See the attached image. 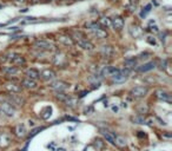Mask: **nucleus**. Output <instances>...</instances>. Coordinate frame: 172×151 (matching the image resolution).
Wrapping results in <instances>:
<instances>
[{
    "mask_svg": "<svg viewBox=\"0 0 172 151\" xmlns=\"http://www.w3.org/2000/svg\"><path fill=\"white\" fill-rule=\"evenodd\" d=\"M33 47L39 50V51H51L53 50V44L50 41V40H46V39H37L34 43H33Z\"/></svg>",
    "mask_w": 172,
    "mask_h": 151,
    "instance_id": "nucleus-1",
    "label": "nucleus"
},
{
    "mask_svg": "<svg viewBox=\"0 0 172 151\" xmlns=\"http://www.w3.org/2000/svg\"><path fill=\"white\" fill-rule=\"evenodd\" d=\"M149 92V88L146 86H143V85H138V86H134L131 91H130V95L137 99L139 98H144Z\"/></svg>",
    "mask_w": 172,
    "mask_h": 151,
    "instance_id": "nucleus-2",
    "label": "nucleus"
},
{
    "mask_svg": "<svg viewBox=\"0 0 172 151\" xmlns=\"http://www.w3.org/2000/svg\"><path fill=\"white\" fill-rule=\"evenodd\" d=\"M50 87L54 90L55 92H65L70 87V84L64 80H52L50 84Z\"/></svg>",
    "mask_w": 172,
    "mask_h": 151,
    "instance_id": "nucleus-3",
    "label": "nucleus"
},
{
    "mask_svg": "<svg viewBox=\"0 0 172 151\" xmlns=\"http://www.w3.org/2000/svg\"><path fill=\"white\" fill-rule=\"evenodd\" d=\"M8 60H10V62H11L14 66H17V67L24 66V65L26 64V59L24 58V55H21V54H19V53H12V54L10 55Z\"/></svg>",
    "mask_w": 172,
    "mask_h": 151,
    "instance_id": "nucleus-4",
    "label": "nucleus"
},
{
    "mask_svg": "<svg viewBox=\"0 0 172 151\" xmlns=\"http://www.w3.org/2000/svg\"><path fill=\"white\" fill-rule=\"evenodd\" d=\"M7 100L11 105H15V106H22L25 104V99L18 93H10L7 96Z\"/></svg>",
    "mask_w": 172,
    "mask_h": 151,
    "instance_id": "nucleus-5",
    "label": "nucleus"
},
{
    "mask_svg": "<svg viewBox=\"0 0 172 151\" xmlns=\"http://www.w3.org/2000/svg\"><path fill=\"white\" fill-rule=\"evenodd\" d=\"M0 110H1V112L7 117H13L15 114V109L8 102H3L0 104Z\"/></svg>",
    "mask_w": 172,
    "mask_h": 151,
    "instance_id": "nucleus-6",
    "label": "nucleus"
},
{
    "mask_svg": "<svg viewBox=\"0 0 172 151\" xmlns=\"http://www.w3.org/2000/svg\"><path fill=\"white\" fill-rule=\"evenodd\" d=\"M127 77H129V71H123V70H118L116 73L111 76L114 83H124L126 81Z\"/></svg>",
    "mask_w": 172,
    "mask_h": 151,
    "instance_id": "nucleus-7",
    "label": "nucleus"
},
{
    "mask_svg": "<svg viewBox=\"0 0 172 151\" xmlns=\"http://www.w3.org/2000/svg\"><path fill=\"white\" fill-rule=\"evenodd\" d=\"M156 97H157L159 100H162V102H166V103H171V102H172L171 93L167 92L166 90H162V88L157 90V91H156Z\"/></svg>",
    "mask_w": 172,
    "mask_h": 151,
    "instance_id": "nucleus-8",
    "label": "nucleus"
},
{
    "mask_svg": "<svg viewBox=\"0 0 172 151\" xmlns=\"http://www.w3.org/2000/svg\"><path fill=\"white\" fill-rule=\"evenodd\" d=\"M111 26L113 27V29L116 31H122L124 28V19L119 15H116L111 19Z\"/></svg>",
    "mask_w": 172,
    "mask_h": 151,
    "instance_id": "nucleus-9",
    "label": "nucleus"
},
{
    "mask_svg": "<svg viewBox=\"0 0 172 151\" xmlns=\"http://www.w3.org/2000/svg\"><path fill=\"white\" fill-rule=\"evenodd\" d=\"M55 77H57L55 72L53 70H50V69H46L40 73V78L45 81H52V80L55 79Z\"/></svg>",
    "mask_w": 172,
    "mask_h": 151,
    "instance_id": "nucleus-10",
    "label": "nucleus"
},
{
    "mask_svg": "<svg viewBox=\"0 0 172 151\" xmlns=\"http://www.w3.org/2000/svg\"><path fill=\"white\" fill-rule=\"evenodd\" d=\"M5 87L6 90L10 92V93H20L21 92V85L17 84V83H12V81H8L5 84Z\"/></svg>",
    "mask_w": 172,
    "mask_h": 151,
    "instance_id": "nucleus-11",
    "label": "nucleus"
},
{
    "mask_svg": "<svg viewBox=\"0 0 172 151\" xmlns=\"http://www.w3.org/2000/svg\"><path fill=\"white\" fill-rule=\"evenodd\" d=\"M100 53L104 58H111L114 54V48L112 45H103L100 47Z\"/></svg>",
    "mask_w": 172,
    "mask_h": 151,
    "instance_id": "nucleus-12",
    "label": "nucleus"
},
{
    "mask_svg": "<svg viewBox=\"0 0 172 151\" xmlns=\"http://www.w3.org/2000/svg\"><path fill=\"white\" fill-rule=\"evenodd\" d=\"M100 133L103 135V137L105 138V140H107L108 143L113 144L114 145V139H116V135H114L112 131L107 130V129H101L100 130Z\"/></svg>",
    "mask_w": 172,
    "mask_h": 151,
    "instance_id": "nucleus-13",
    "label": "nucleus"
},
{
    "mask_svg": "<svg viewBox=\"0 0 172 151\" xmlns=\"http://www.w3.org/2000/svg\"><path fill=\"white\" fill-rule=\"evenodd\" d=\"M91 33H92L96 38H98V39H105V38H107V32L105 31L103 27H100V26L97 27V28L91 29Z\"/></svg>",
    "mask_w": 172,
    "mask_h": 151,
    "instance_id": "nucleus-14",
    "label": "nucleus"
},
{
    "mask_svg": "<svg viewBox=\"0 0 172 151\" xmlns=\"http://www.w3.org/2000/svg\"><path fill=\"white\" fill-rule=\"evenodd\" d=\"M77 44H78L83 50H85V51H92V50L94 48V45H93L90 40L86 39V38H84V39L77 41Z\"/></svg>",
    "mask_w": 172,
    "mask_h": 151,
    "instance_id": "nucleus-15",
    "label": "nucleus"
},
{
    "mask_svg": "<svg viewBox=\"0 0 172 151\" xmlns=\"http://www.w3.org/2000/svg\"><path fill=\"white\" fill-rule=\"evenodd\" d=\"M156 67V63L155 62H149V63H145V64H143L141 66H138L137 67V71L138 72H141V73H144V72H148V71H151Z\"/></svg>",
    "mask_w": 172,
    "mask_h": 151,
    "instance_id": "nucleus-16",
    "label": "nucleus"
},
{
    "mask_svg": "<svg viewBox=\"0 0 172 151\" xmlns=\"http://www.w3.org/2000/svg\"><path fill=\"white\" fill-rule=\"evenodd\" d=\"M37 81L36 80H32V79H28V78H25L22 81H21V87H25V88H28V90H34L37 88Z\"/></svg>",
    "mask_w": 172,
    "mask_h": 151,
    "instance_id": "nucleus-17",
    "label": "nucleus"
},
{
    "mask_svg": "<svg viewBox=\"0 0 172 151\" xmlns=\"http://www.w3.org/2000/svg\"><path fill=\"white\" fill-rule=\"evenodd\" d=\"M25 76H26V78L32 79V80H37V79L40 78V73H39V71L36 70V69H28V70L26 71Z\"/></svg>",
    "mask_w": 172,
    "mask_h": 151,
    "instance_id": "nucleus-18",
    "label": "nucleus"
},
{
    "mask_svg": "<svg viewBox=\"0 0 172 151\" xmlns=\"http://www.w3.org/2000/svg\"><path fill=\"white\" fill-rule=\"evenodd\" d=\"M58 40H59L63 45H65V46H73V45H74V40L71 38V36L62 34V36H59Z\"/></svg>",
    "mask_w": 172,
    "mask_h": 151,
    "instance_id": "nucleus-19",
    "label": "nucleus"
},
{
    "mask_svg": "<svg viewBox=\"0 0 172 151\" xmlns=\"http://www.w3.org/2000/svg\"><path fill=\"white\" fill-rule=\"evenodd\" d=\"M14 132H15L17 137H19V138H24V137L27 135V130H26L25 124H22V123H21V124H18V125L15 126Z\"/></svg>",
    "mask_w": 172,
    "mask_h": 151,
    "instance_id": "nucleus-20",
    "label": "nucleus"
},
{
    "mask_svg": "<svg viewBox=\"0 0 172 151\" xmlns=\"http://www.w3.org/2000/svg\"><path fill=\"white\" fill-rule=\"evenodd\" d=\"M11 143V138L6 133H0V147H7Z\"/></svg>",
    "mask_w": 172,
    "mask_h": 151,
    "instance_id": "nucleus-21",
    "label": "nucleus"
},
{
    "mask_svg": "<svg viewBox=\"0 0 172 151\" xmlns=\"http://www.w3.org/2000/svg\"><path fill=\"white\" fill-rule=\"evenodd\" d=\"M114 145H117L118 147H126L127 146V140L125 137L123 136H116V139H114Z\"/></svg>",
    "mask_w": 172,
    "mask_h": 151,
    "instance_id": "nucleus-22",
    "label": "nucleus"
},
{
    "mask_svg": "<svg viewBox=\"0 0 172 151\" xmlns=\"http://www.w3.org/2000/svg\"><path fill=\"white\" fill-rule=\"evenodd\" d=\"M65 63H66V57H65L64 54H55V55L53 57V64L62 66V65H64Z\"/></svg>",
    "mask_w": 172,
    "mask_h": 151,
    "instance_id": "nucleus-23",
    "label": "nucleus"
},
{
    "mask_svg": "<svg viewBox=\"0 0 172 151\" xmlns=\"http://www.w3.org/2000/svg\"><path fill=\"white\" fill-rule=\"evenodd\" d=\"M119 69H117V67H112V66H105L104 69H103V71H101V76H108V77H111L112 74H114L117 71H118Z\"/></svg>",
    "mask_w": 172,
    "mask_h": 151,
    "instance_id": "nucleus-24",
    "label": "nucleus"
},
{
    "mask_svg": "<svg viewBox=\"0 0 172 151\" xmlns=\"http://www.w3.org/2000/svg\"><path fill=\"white\" fill-rule=\"evenodd\" d=\"M131 122L134 123V124H145L146 119L144 118V116L138 114V116H132L131 117Z\"/></svg>",
    "mask_w": 172,
    "mask_h": 151,
    "instance_id": "nucleus-25",
    "label": "nucleus"
},
{
    "mask_svg": "<svg viewBox=\"0 0 172 151\" xmlns=\"http://www.w3.org/2000/svg\"><path fill=\"white\" fill-rule=\"evenodd\" d=\"M130 32H131L132 37L139 38V37L143 34V29H141L140 27H138V26H132V27L130 28Z\"/></svg>",
    "mask_w": 172,
    "mask_h": 151,
    "instance_id": "nucleus-26",
    "label": "nucleus"
},
{
    "mask_svg": "<svg viewBox=\"0 0 172 151\" xmlns=\"http://www.w3.org/2000/svg\"><path fill=\"white\" fill-rule=\"evenodd\" d=\"M64 104H65L66 106H69V107H74V106L78 104V99H77L76 97L69 96V97H67V99L64 102Z\"/></svg>",
    "mask_w": 172,
    "mask_h": 151,
    "instance_id": "nucleus-27",
    "label": "nucleus"
},
{
    "mask_svg": "<svg viewBox=\"0 0 172 151\" xmlns=\"http://www.w3.org/2000/svg\"><path fill=\"white\" fill-rule=\"evenodd\" d=\"M98 24H99L100 27H103V28H108V27H111V19L103 17V18H100V19L98 20Z\"/></svg>",
    "mask_w": 172,
    "mask_h": 151,
    "instance_id": "nucleus-28",
    "label": "nucleus"
},
{
    "mask_svg": "<svg viewBox=\"0 0 172 151\" xmlns=\"http://www.w3.org/2000/svg\"><path fill=\"white\" fill-rule=\"evenodd\" d=\"M4 72L7 74V76H14L19 72V69L17 66H7L4 69Z\"/></svg>",
    "mask_w": 172,
    "mask_h": 151,
    "instance_id": "nucleus-29",
    "label": "nucleus"
},
{
    "mask_svg": "<svg viewBox=\"0 0 172 151\" xmlns=\"http://www.w3.org/2000/svg\"><path fill=\"white\" fill-rule=\"evenodd\" d=\"M137 111H138V113L139 114H145V113H148V111H149V106L146 105V104H139L138 106H137Z\"/></svg>",
    "mask_w": 172,
    "mask_h": 151,
    "instance_id": "nucleus-30",
    "label": "nucleus"
},
{
    "mask_svg": "<svg viewBox=\"0 0 172 151\" xmlns=\"http://www.w3.org/2000/svg\"><path fill=\"white\" fill-rule=\"evenodd\" d=\"M71 38H72L73 40H76V41H79V40H81V39L85 38V34H84L83 32H80V31H73Z\"/></svg>",
    "mask_w": 172,
    "mask_h": 151,
    "instance_id": "nucleus-31",
    "label": "nucleus"
},
{
    "mask_svg": "<svg viewBox=\"0 0 172 151\" xmlns=\"http://www.w3.org/2000/svg\"><path fill=\"white\" fill-rule=\"evenodd\" d=\"M125 65L127 69H132V67H136L137 66V60L134 58H127L125 60Z\"/></svg>",
    "mask_w": 172,
    "mask_h": 151,
    "instance_id": "nucleus-32",
    "label": "nucleus"
},
{
    "mask_svg": "<svg viewBox=\"0 0 172 151\" xmlns=\"http://www.w3.org/2000/svg\"><path fill=\"white\" fill-rule=\"evenodd\" d=\"M104 146H105V143H104L100 138H97V139L94 140V147H96L98 151L103 150V149H104Z\"/></svg>",
    "mask_w": 172,
    "mask_h": 151,
    "instance_id": "nucleus-33",
    "label": "nucleus"
},
{
    "mask_svg": "<svg viewBox=\"0 0 172 151\" xmlns=\"http://www.w3.org/2000/svg\"><path fill=\"white\" fill-rule=\"evenodd\" d=\"M67 97H69V95H66L65 92H57V95H55V98L59 102H63V103L67 99Z\"/></svg>",
    "mask_w": 172,
    "mask_h": 151,
    "instance_id": "nucleus-34",
    "label": "nucleus"
},
{
    "mask_svg": "<svg viewBox=\"0 0 172 151\" xmlns=\"http://www.w3.org/2000/svg\"><path fill=\"white\" fill-rule=\"evenodd\" d=\"M51 112H52V109L50 107V106H47V107H45L44 110H43V112H41V117L44 118V119H47L50 116H51Z\"/></svg>",
    "mask_w": 172,
    "mask_h": 151,
    "instance_id": "nucleus-35",
    "label": "nucleus"
},
{
    "mask_svg": "<svg viewBox=\"0 0 172 151\" xmlns=\"http://www.w3.org/2000/svg\"><path fill=\"white\" fill-rule=\"evenodd\" d=\"M151 8H152V5H146L145 8H143V11L140 12V17H141V18H145L146 14L151 12Z\"/></svg>",
    "mask_w": 172,
    "mask_h": 151,
    "instance_id": "nucleus-36",
    "label": "nucleus"
},
{
    "mask_svg": "<svg viewBox=\"0 0 172 151\" xmlns=\"http://www.w3.org/2000/svg\"><path fill=\"white\" fill-rule=\"evenodd\" d=\"M146 41H148L150 45H155V46L157 45V40H156L155 37H148V38H146Z\"/></svg>",
    "mask_w": 172,
    "mask_h": 151,
    "instance_id": "nucleus-37",
    "label": "nucleus"
},
{
    "mask_svg": "<svg viewBox=\"0 0 172 151\" xmlns=\"http://www.w3.org/2000/svg\"><path fill=\"white\" fill-rule=\"evenodd\" d=\"M43 129H44V128H37V129H34V130L32 131V133H30V137H33L34 135H37V133H38L39 131H41Z\"/></svg>",
    "mask_w": 172,
    "mask_h": 151,
    "instance_id": "nucleus-38",
    "label": "nucleus"
},
{
    "mask_svg": "<svg viewBox=\"0 0 172 151\" xmlns=\"http://www.w3.org/2000/svg\"><path fill=\"white\" fill-rule=\"evenodd\" d=\"M111 110H112V112H113V113H117V112L119 111V106L113 104V105H111Z\"/></svg>",
    "mask_w": 172,
    "mask_h": 151,
    "instance_id": "nucleus-39",
    "label": "nucleus"
},
{
    "mask_svg": "<svg viewBox=\"0 0 172 151\" xmlns=\"http://www.w3.org/2000/svg\"><path fill=\"white\" fill-rule=\"evenodd\" d=\"M47 147H48V149H51L52 151H55V147H57V143L52 142L51 144H48V145H47Z\"/></svg>",
    "mask_w": 172,
    "mask_h": 151,
    "instance_id": "nucleus-40",
    "label": "nucleus"
},
{
    "mask_svg": "<svg viewBox=\"0 0 172 151\" xmlns=\"http://www.w3.org/2000/svg\"><path fill=\"white\" fill-rule=\"evenodd\" d=\"M28 125H30L31 128L36 126V120H33V119H28Z\"/></svg>",
    "mask_w": 172,
    "mask_h": 151,
    "instance_id": "nucleus-41",
    "label": "nucleus"
},
{
    "mask_svg": "<svg viewBox=\"0 0 172 151\" xmlns=\"http://www.w3.org/2000/svg\"><path fill=\"white\" fill-rule=\"evenodd\" d=\"M120 104H122V107H125V109H126V107H127V104H126V103H125V102H122V103H120Z\"/></svg>",
    "mask_w": 172,
    "mask_h": 151,
    "instance_id": "nucleus-42",
    "label": "nucleus"
},
{
    "mask_svg": "<svg viewBox=\"0 0 172 151\" xmlns=\"http://www.w3.org/2000/svg\"><path fill=\"white\" fill-rule=\"evenodd\" d=\"M17 1H18V3H24L25 0H17Z\"/></svg>",
    "mask_w": 172,
    "mask_h": 151,
    "instance_id": "nucleus-43",
    "label": "nucleus"
},
{
    "mask_svg": "<svg viewBox=\"0 0 172 151\" xmlns=\"http://www.w3.org/2000/svg\"><path fill=\"white\" fill-rule=\"evenodd\" d=\"M73 1H81V0H73Z\"/></svg>",
    "mask_w": 172,
    "mask_h": 151,
    "instance_id": "nucleus-44",
    "label": "nucleus"
},
{
    "mask_svg": "<svg viewBox=\"0 0 172 151\" xmlns=\"http://www.w3.org/2000/svg\"><path fill=\"white\" fill-rule=\"evenodd\" d=\"M66 1H69V0H66ZM70 1H73V0H70Z\"/></svg>",
    "mask_w": 172,
    "mask_h": 151,
    "instance_id": "nucleus-45",
    "label": "nucleus"
},
{
    "mask_svg": "<svg viewBox=\"0 0 172 151\" xmlns=\"http://www.w3.org/2000/svg\"><path fill=\"white\" fill-rule=\"evenodd\" d=\"M48 1H54V0H48Z\"/></svg>",
    "mask_w": 172,
    "mask_h": 151,
    "instance_id": "nucleus-46",
    "label": "nucleus"
}]
</instances>
